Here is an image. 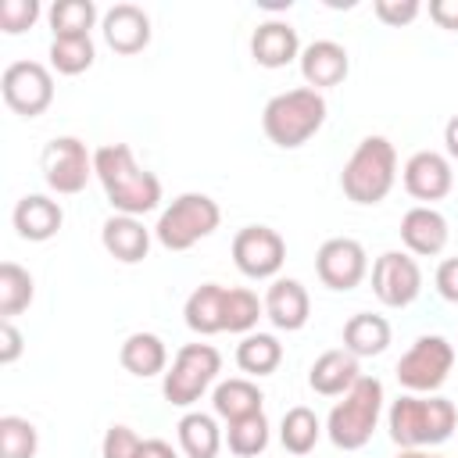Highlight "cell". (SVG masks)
Listing matches in <instances>:
<instances>
[{
  "mask_svg": "<svg viewBox=\"0 0 458 458\" xmlns=\"http://www.w3.org/2000/svg\"><path fill=\"white\" fill-rule=\"evenodd\" d=\"M93 175L100 179L111 208L118 215H147L161 204V179L136 165L125 143H104L93 154Z\"/></svg>",
  "mask_w": 458,
  "mask_h": 458,
  "instance_id": "1",
  "label": "cell"
},
{
  "mask_svg": "<svg viewBox=\"0 0 458 458\" xmlns=\"http://www.w3.org/2000/svg\"><path fill=\"white\" fill-rule=\"evenodd\" d=\"M458 426L454 401L440 394H404L386 411V429L397 447H437Z\"/></svg>",
  "mask_w": 458,
  "mask_h": 458,
  "instance_id": "2",
  "label": "cell"
},
{
  "mask_svg": "<svg viewBox=\"0 0 458 458\" xmlns=\"http://www.w3.org/2000/svg\"><path fill=\"white\" fill-rule=\"evenodd\" d=\"M394 182H397V150L386 136H365L340 172L344 197L361 204V208L386 200Z\"/></svg>",
  "mask_w": 458,
  "mask_h": 458,
  "instance_id": "3",
  "label": "cell"
},
{
  "mask_svg": "<svg viewBox=\"0 0 458 458\" xmlns=\"http://www.w3.org/2000/svg\"><path fill=\"white\" fill-rule=\"evenodd\" d=\"M322 122H326V97L318 89H311V86H297V89L276 93L261 111L265 136L283 150L304 147L322 129Z\"/></svg>",
  "mask_w": 458,
  "mask_h": 458,
  "instance_id": "4",
  "label": "cell"
},
{
  "mask_svg": "<svg viewBox=\"0 0 458 458\" xmlns=\"http://www.w3.org/2000/svg\"><path fill=\"white\" fill-rule=\"evenodd\" d=\"M383 415V383L376 376H358V383L333 404L326 419V437L340 451H358L372 440Z\"/></svg>",
  "mask_w": 458,
  "mask_h": 458,
  "instance_id": "5",
  "label": "cell"
},
{
  "mask_svg": "<svg viewBox=\"0 0 458 458\" xmlns=\"http://www.w3.org/2000/svg\"><path fill=\"white\" fill-rule=\"evenodd\" d=\"M222 222V208L208 193H179L157 218L154 236L165 250H190L204 236H211Z\"/></svg>",
  "mask_w": 458,
  "mask_h": 458,
  "instance_id": "6",
  "label": "cell"
},
{
  "mask_svg": "<svg viewBox=\"0 0 458 458\" xmlns=\"http://www.w3.org/2000/svg\"><path fill=\"white\" fill-rule=\"evenodd\" d=\"M218 372H222V354L211 344H182L161 379V394L168 404L190 408L218 379Z\"/></svg>",
  "mask_w": 458,
  "mask_h": 458,
  "instance_id": "7",
  "label": "cell"
},
{
  "mask_svg": "<svg viewBox=\"0 0 458 458\" xmlns=\"http://www.w3.org/2000/svg\"><path fill=\"white\" fill-rule=\"evenodd\" d=\"M454 369V347L447 336L440 333H426L419 336L401 358H397V383L408 390V394H433L444 386V379L451 376Z\"/></svg>",
  "mask_w": 458,
  "mask_h": 458,
  "instance_id": "8",
  "label": "cell"
},
{
  "mask_svg": "<svg viewBox=\"0 0 458 458\" xmlns=\"http://www.w3.org/2000/svg\"><path fill=\"white\" fill-rule=\"evenodd\" d=\"M4 104L21 118H39L54 104V75L39 61H11L0 75Z\"/></svg>",
  "mask_w": 458,
  "mask_h": 458,
  "instance_id": "9",
  "label": "cell"
},
{
  "mask_svg": "<svg viewBox=\"0 0 458 458\" xmlns=\"http://www.w3.org/2000/svg\"><path fill=\"white\" fill-rule=\"evenodd\" d=\"M43 179L54 193L61 197H72V193H82L89 175H93V154L86 150V143L79 136H54L47 147H43Z\"/></svg>",
  "mask_w": 458,
  "mask_h": 458,
  "instance_id": "10",
  "label": "cell"
},
{
  "mask_svg": "<svg viewBox=\"0 0 458 458\" xmlns=\"http://www.w3.org/2000/svg\"><path fill=\"white\" fill-rule=\"evenodd\" d=\"M233 261L247 279H276L286 261V240L268 225H243L233 236Z\"/></svg>",
  "mask_w": 458,
  "mask_h": 458,
  "instance_id": "11",
  "label": "cell"
},
{
  "mask_svg": "<svg viewBox=\"0 0 458 458\" xmlns=\"http://www.w3.org/2000/svg\"><path fill=\"white\" fill-rule=\"evenodd\" d=\"M422 290L419 261L404 250H383L372 261V293L386 308H408Z\"/></svg>",
  "mask_w": 458,
  "mask_h": 458,
  "instance_id": "12",
  "label": "cell"
},
{
  "mask_svg": "<svg viewBox=\"0 0 458 458\" xmlns=\"http://www.w3.org/2000/svg\"><path fill=\"white\" fill-rule=\"evenodd\" d=\"M315 272H318L322 286L347 293V290H354V286L365 279V272H369V254H365V247H361L358 240H351V236H333V240H326V243L318 247V254H315Z\"/></svg>",
  "mask_w": 458,
  "mask_h": 458,
  "instance_id": "13",
  "label": "cell"
},
{
  "mask_svg": "<svg viewBox=\"0 0 458 458\" xmlns=\"http://www.w3.org/2000/svg\"><path fill=\"white\" fill-rule=\"evenodd\" d=\"M404 190L415 197V200H426L433 208V200H444L454 186V172H451V161L437 150H415L408 161H404Z\"/></svg>",
  "mask_w": 458,
  "mask_h": 458,
  "instance_id": "14",
  "label": "cell"
},
{
  "mask_svg": "<svg viewBox=\"0 0 458 458\" xmlns=\"http://www.w3.org/2000/svg\"><path fill=\"white\" fill-rule=\"evenodd\" d=\"M100 32L114 54H140L150 43V18L136 4H114L104 11Z\"/></svg>",
  "mask_w": 458,
  "mask_h": 458,
  "instance_id": "15",
  "label": "cell"
},
{
  "mask_svg": "<svg viewBox=\"0 0 458 458\" xmlns=\"http://www.w3.org/2000/svg\"><path fill=\"white\" fill-rule=\"evenodd\" d=\"M447 236H451L447 218H444L437 208H429V204H415V208H408L404 218H401V243H404L411 254H419V258L440 254V250L447 247Z\"/></svg>",
  "mask_w": 458,
  "mask_h": 458,
  "instance_id": "16",
  "label": "cell"
},
{
  "mask_svg": "<svg viewBox=\"0 0 458 458\" xmlns=\"http://www.w3.org/2000/svg\"><path fill=\"white\" fill-rule=\"evenodd\" d=\"M297 61H301L304 82L311 89H318V93L326 86H340L347 79V72H351V57H347V50L336 39H315V43H308Z\"/></svg>",
  "mask_w": 458,
  "mask_h": 458,
  "instance_id": "17",
  "label": "cell"
},
{
  "mask_svg": "<svg viewBox=\"0 0 458 458\" xmlns=\"http://www.w3.org/2000/svg\"><path fill=\"white\" fill-rule=\"evenodd\" d=\"M308 315H311V297H308L304 283L272 279V286L265 293V318L283 333H297V329H304Z\"/></svg>",
  "mask_w": 458,
  "mask_h": 458,
  "instance_id": "18",
  "label": "cell"
},
{
  "mask_svg": "<svg viewBox=\"0 0 458 458\" xmlns=\"http://www.w3.org/2000/svg\"><path fill=\"white\" fill-rule=\"evenodd\" d=\"M250 57L261 64V68H286L290 61L301 57V39H297V29L283 18H268L254 29L250 36Z\"/></svg>",
  "mask_w": 458,
  "mask_h": 458,
  "instance_id": "19",
  "label": "cell"
},
{
  "mask_svg": "<svg viewBox=\"0 0 458 458\" xmlns=\"http://www.w3.org/2000/svg\"><path fill=\"white\" fill-rule=\"evenodd\" d=\"M11 222H14V233L29 243H43L50 236H57L61 222H64V211L57 200H50L47 193H25L14 211H11Z\"/></svg>",
  "mask_w": 458,
  "mask_h": 458,
  "instance_id": "20",
  "label": "cell"
},
{
  "mask_svg": "<svg viewBox=\"0 0 458 458\" xmlns=\"http://www.w3.org/2000/svg\"><path fill=\"white\" fill-rule=\"evenodd\" d=\"M361 369H358V358L344 347H333V351H322L311 369H308V386L322 397H344L354 383H358Z\"/></svg>",
  "mask_w": 458,
  "mask_h": 458,
  "instance_id": "21",
  "label": "cell"
},
{
  "mask_svg": "<svg viewBox=\"0 0 458 458\" xmlns=\"http://www.w3.org/2000/svg\"><path fill=\"white\" fill-rule=\"evenodd\" d=\"M100 243L114 261L136 265L150 250V229L132 215H111L104 222V229H100Z\"/></svg>",
  "mask_w": 458,
  "mask_h": 458,
  "instance_id": "22",
  "label": "cell"
},
{
  "mask_svg": "<svg viewBox=\"0 0 458 458\" xmlns=\"http://www.w3.org/2000/svg\"><path fill=\"white\" fill-rule=\"evenodd\" d=\"M182 318H186V326H190L197 336L225 333V286H218V283H200V286L186 297Z\"/></svg>",
  "mask_w": 458,
  "mask_h": 458,
  "instance_id": "23",
  "label": "cell"
},
{
  "mask_svg": "<svg viewBox=\"0 0 458 458\" xmlns=\"http://www.w3.org/2000/svg\"><path fill=\"white\" fill-rule=\"evenodd\" d=\"M118 361L125 372H132L140 379L165 376L168 372V347L157 333H129L122 351H118Z\"/></svg>",
  "mask_w": 458,
  "mask_h": 458,
  "instance_id": "24",
  "label": "cell"
},
{
  "mask_svg": "<svg viewBox=\"0 0 458 458\" xmlns=\"http://www.w3.org/2000/svg\"><path fill=\"white\" fill-rule=\"evenodd\" d=\"M390 344V322L383 315L372 311H358L344 322V351H351L354 358H372L383 354Z\"/></svg>",
  "mask_w": 458,
  "mask_h": 458,
  "instance_id": "25",
  "label": "cell"
},
{
  "mask_svg": "<svg viewBox=\"0 0 458 458\" xmlns=\"http://www.w3.org/2000/svg\"><path fill=\"white\" fill-rule=\"evenodd\" d=\"M265 404V394L258 390V383L250 379H222L211 394V408L218 419L225 422H236V419H247V415H258Z\"/></svg>",
  "mask_w": 458,
  "mask_h": 458,
  "instance_id": "26",
  "label": "cell"
},
{
  "mask_svg": "<svg viewBox=\"0 0 458 458\" xmlns=\"http://www.w3.org/2000/svg\"><path fill=\"white\" fill-rule=\"evenodd\" d=\"M175 429H179V447L186 458H215L225 440L215 415H204V411H186Z\"/></svg>",
  "mask_w": 458,
  "mask_h": 458,
  "instance_id": "27",
  "label": "cell"
},
{
  "mask_svg": "<svg viewBox=\"0 0 458 458\" xmlns=\"http://www.w3.org/2000/svg\"><path fill=\"white\" fill-rule=\"evenodd\" d=\"M236 365L247 376H272L283 365V344L272 333H247L236 344Z\"/></svg>",
  "mask_w": 458,
  "mask_h": 458,
  "instance_id": "28",
  "label": "cell"
},
{
  "mask_svg": "<svg viewBox=\"0 0 458 458\" xmlns=\"http://www.w3.org/2000/svg\"><path fill=\"white\" fill-rule=\"evenodd\" d=\"M100 11L93 0H57L50 11H47V21H50V32L54 39H75V36H89V29L97 25Z\"/></svg>",
  "mask_w": 458,
  "mask_h": 458,
  "instance_id": "29",
  "label": "cell"
},
{
  "mask_svg": "<svg viewBox=\"0 0 458 458\" xmlns=\"http://www.w3.org/2000/svg\"><path fill=\"white\" fill-rule=\"evenodd\" d=\"M318 437H322V422H318V415H315L311 408H304V404H293V408L283 415V422H279V440H283V447H286L290 454H308V451H315Z\"/></svg>",
  "mask_w": 458,
  "mask_h": 458,
  "instance_id": "30",
  "label": "cell"
},
{
  "mask_svg": "<svg viewBox=\"0 0 458 458\" xmlns=\"http://www.w3.org/2000/svg\"><path fill=\"white\" fill-rule=\"evenodd\" d=\"M36 297V283L32 276L14 265V261H4L0 265V318H14L21 315Z\"/></svg>",
  "mask_w": 458,
  "mask_h": 458,
  "instance_id": "31",
  "label": "cell"
},
{
  "mask_svg": "<svg viewBox=\"0 0 458 458\" xmlns=\"http://www.w3.org/2000/svg\"><path fill=\"white\" fill-rule=\"evenodd\" d=\"M225 444L236 458H254L268 447V419L265 411L258 415H247V419H236V422H225Z\"/></svg>",
  "mask_w": 458,
  "mask_h": 458,
  "instance_id": "32",
  "label": "cell"
},
{
  "mask_svg": "<svg viewBox=\"0 0 458 458\" xmlns=\"http://www.w3.org/2000/svg\"><path fill=\"white\" fill-rule=\"evenodd\" d=\"M265 315V301H258L247 286H225V333H254L258 318Z\"/></svg>",
  "mask_w": 458,
  "mask_h": 458,
  "instance_id": "33",
  "label": "cell"
},
{
  "mask_svg": "<svg viewBox=\"0 0 458 458\" xmlns=\"http://www.w3.org/2000/svg\"><path fill=\"white\" fill-rule=\"evenodd\" d=\"M39 433L21 415H0V458H36Z\"/></svg>",
  "mask_w": 458,
  "mask_h": 458,
  "instance_id": "34",
  "label": "cell"
},
{
  "mask_svg": "<svg viewBox=\"0 0 458 458\" xmlns=\"http://www.w3.org/2000/svg\"><path fill=\"white\" fill-rule=\"evenodd\" d=\"M97 57V47L89 36H75V39H54L50 43V68L61 75H82Z\"/></svg>",
  "mask_w": 458,
  "mask_h": 458,
  "instance_id": "35",
  "label": "cell"
},
{
  "mask_svg": "<svg viewBox=\"0 0 458 458\" xmlns=\"http://www.w3.org/2000/svg\"><path fill=\"white\" fill-rule=\"evenodd\" d=\"M39 18V0H4L0 4V29L7 36H18L25 29H32Z\"/></svg>",
  "mask_w": 458,
  "mask_h": 458,
  "instance_id": "36",
  "label": "cell"
},
{
  "mask_svg": "<svg viewBox=\"0 0 458 458\" xmlns=\"http://www.w3.org/2000/svg\"><path fill=\"white\" fill-rule=\"evenodd\" d=\"M140 447H143V437L129 426H111L104 433V444H100V458H140Z\"/></svg>",
  "mask_w": 458,
  "mask_h": 458,
  "instance_id": "37",
  "label": "cell"
},
{
  "mask_svg": "<svg viewBox=\"0 0 458 458\" xmlns=\"http://www.w3.org/2000/svg\"><path fill=\"white\" fill-rule=\"evenodd\" d=\"M372 11H376V18H379L383 25L401 29V25H408V21H415V18H419L422 4H419V0H376V4H372Z\"/></svg>",
  "mask_w": 458,
  "mask_h": 458,
  "instance_id": "38",
  "label": "cell"
},
{
  "mask_svg": "<svg viewBox=\"0 0 458 458\" xmlns=\"http://www.w3.org/2000/svg\"><path fill=\"white\" fill-rule=\"evenodd\" d=\"M25 351V340H21V329L11 322V318H0V365H11L18 361Z\"/></svg>",
  "mask_w": 458,
  "mask_h": 458,
  "instance_id": "39",
  "label": "cell"
},
{
  "mask_svg": "<svg viewBox=\"0 0 458 458\" xmlns=\"http://www.w3.org/2000/svg\"><path fill=\"white\" fill-rule=\"evenodd\" d=\"M433 283H437V293H440L444 301L458 304V258H444V261L437 265Z\"/></svg>",
  "mask_w": 458,
  "mask_h": 458,
  "instance_id": "40",
  "label": "cell"
},
{
  "mask_svg": "<svg viewBox=\"0 0 458 458\" xmlns=\"http://www.w3.org/2000/svg\"><path fill=\"white\" fill-rule=\"evenodd\" d=\"M429 18L440 29L458 32V0H429Z\"/></svg>",
  "mask_w": 458,
  "mask_h": 458,
  "instance_id": "41",
  "label": "cell"
},
{
  "mask_svg": "<svg viewBox=\"0 0 458 458\" xmlns=\"http://www.w3.org/2000/svg\"><path fill=\"white\" fill-rule=\"evenodd\" d=\"M140 458H179V454H175V447H172L168 440H161V437H150V440H143V447H140Z\"/></svg>",
  "mask_w": 458,
  "mask_h": 458,
  "instance_id": "42",
  "label": "cell"
},
{
  "mask_svg": "<svg viewBox=\"0 0 458 458\" xmlns=\"http://www.w3.org/2000/svg\"><path fill=\"white\" fill-rule=\"evenodd\" d=\"M444 147H447V154L458 161V114H451L447 125H444Z\"/></svg>",
  "mask_w": 458,
  "mask_h": 458,
  "instance_id": "43",
  "label": "cell"
},
{
  "mask_svg": "<svg viewBox=\"0 0 458 458\" xmlns=\"http://www.w3.org/2000/svg\"><path fill=\"white\" fill-rule=\"evenodd\" d=\"M397 458H444V454H433L429 447H401Z\"/></svg>",
  "mask_w": 458,
  "mask_h": 458,
  "instance_id": "44",
  "label": "cell"
}]
</instances>
